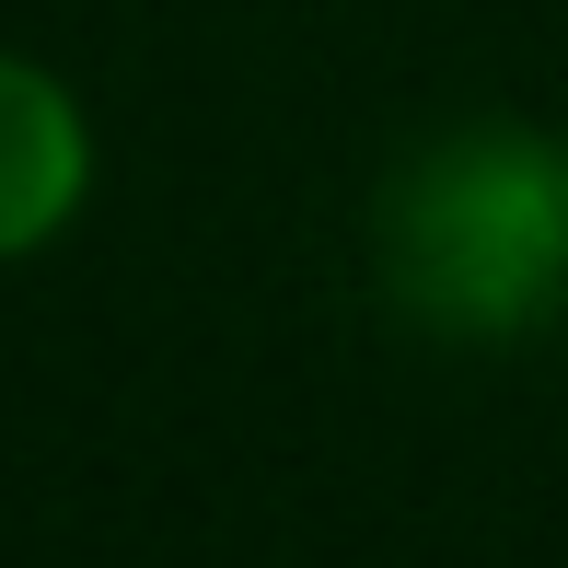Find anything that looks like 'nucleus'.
Masks as SVG:
<instances>
[{
  "label": "nucleus",
  "mask_w": 568,
  "mask_h": 568,
  "mask_svg": "<svg viewBox=\"0 0 568 568\" xmlns=\"http://www.w3.org/2000/svg\"><path fill=\"white\" fill-rule=\"evenodd\" d=\"M372 255L406 325L499 348L568 291V151L523 116H453L395 163Z\"/></svg>",
  "instance_id": "obj_1"
},
{
  "label": "nucleus",
  "mask_w": 568,
  "mask_h": 568,
  "mask_svg": "<svg viewBox=\"0 0 568 568\" xmlns=\"http://www.w3.org/2000/svg\"><path fill=\"white\" fill-rule=\"evenodd\" d=\"M93 174H105L93 105L47 59L0 47V267H23V255L59 244V232L93 210Z\"/></svg>",
  "instance_id": "obj_2"
}]
</instances>
